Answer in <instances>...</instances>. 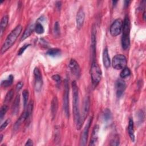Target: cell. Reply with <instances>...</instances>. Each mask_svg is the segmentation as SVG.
<instances>
[{
	"mask_svg": "<svg viewBox=\"0 0 146 146\" xmlns=\"http://www.w3.org/2000/svg\"><path fill=\"white\" fill-rule=\"evenodd\" d=\"M91 55L92 58V61L95 60L96 58V29L93 26L91 31Z\"/></svg>",
	"mask_w": 146,
	"mask_h": 146,
	"instance_id": "8fae6325",
	"label": "cell"
},
{
	"mask_svg": "<svg viewBox=\"0 0 146 146\" xmlns=\"http://www.w3.org/2000/svg\"><path fill=\"white\" fill-rule=\"evenodd\" d=\"M69 68L72 74L76 78H79L81 74V70L78 62L74 59H71L69 62Z\"/></svg>",
	"mask_w": 146,
	"mask_h": 146,
	"instance_id": "30bf717a",
	"label": "cell"
},
{
	"mask_svg": "<svg viewBox=\"0 0 146 146\" xmlns=\"http://www.w3.org/2000/svg\"><path fill=\"white\" fill-rule=\"evenodd\" d=\"M35 30V26L33 24H30V25H29L27 26V27L26 29V30H25L21 40H23L25 39H26V38H27L28 37H29L31 34L33 33V31Z\"/></svg>",
	"mask_w": 146,
	"mask_h": 146,
	"instance_id": "ac0fdd59",
	"label": "cell"
},
{
	"mask_svg": "<svg viewBox=\"0 0 146 146\" xmlns=\"http://www.w3.org/2000/svg\"><path fill=\"white\" fill-rule=\"evenodd\" d=\"M13 96H14V91L13 89H11L6 94L4 99V102L6 103H9L13 98Z\"/></svg>",
	"mask_w": 146,
	"mask_h": 146,
	"instance_id": "4316f807",
	"label": "cell"
},
{
	"mask_svg": "<svg viewBox=\"0 0 146 146\" xmlns=\"http://www.w3.org/2000/svg\"><path fill=\"white\" fill-rule=\"evenodd\" d=\"M112 115L111 110L108 108H106L104 110L103 112V117L105 121H108L112 119Z\"/></svg>",
	"mask_w": 146,
	"mask_h": 146,
	"instance_id": "603a6c76",
	"label": "cell"
},
{
	"mask_svg": "<svg viewBox=\"0 0 146 146\" xmlns=\"http://www.w3.org/2000/svg\"><path fill=\"white\" fill-rule=\"evenodd\" d=\"M54 33L55 35L58 36L60 34V26L58 22H56L54 24Z\"/></svg>",
	"mask_w": 146,
	"mask_h": 146,
	"instance_id": "1f68e13d",
	"label": "cell"
},
{
	"mask_svg": "<svg viewBox=\"0 0 146 146\" xmlns=\"http://www.w3.org/2000/svg\"><path fill=\"white\" fill-rule=\"evenodd\" d=\"M30 46V44H24L22 47H21L20 48V49L18 51V55H21L23 52L24 51H25V50L28 48L29 46Z\"/></svg>",
	"mask_w": 146,
	"mask_h": 146,
	"instance_id": "836d02e7",
	"label": "cell"
},
{
	"mask_svg": "<svg viewBox=\"0 0 146 146\" xmlns=\"http://www.w3.org/2000/svg\"><path fill=\"white\" fill-rule=\"evenodd\" d=\"M29 92L27 90H24L22 91V96H23V106L24 107L26 108V107L27 106L28 100H29Z\"/></svg>",
	"mask_w": 146,
	"mask_h": 146,
	"instance_id": "d4e9b609",
	"label": "cell"
},
{
	"mask_svg": "<svg viewBox=\"0 0 146 146\" xmlns=\"http://www.w3.org/2000/svg\"><path fill=\"white\" fill-rule=\"evenodd\" d=\"M90 75L93 86L94 87H96L101 80L102 72L99 64L96 60L92 61L90 69Z\"/></svg>",
	"mask_w": 146,
	"mask_h": 146,
	"instance_id": "277c9868",
	"label": "cell"
},
{
	"mask_svg": "<svg viewBox=\"0 0 146 146\" xmlns=\"http://www.w3.org/2000/svg\"><path fill=\"white\" fill-rule=\"evenodd\" d=\"M0 137H1V139H0V143H1L2 142V139H3V135H1V136H0Z\"/></svg>",
	"mask_w": 146,
	"mask_h": 146,
	"instance_id": "60d3db41",
	"label": "cell"
},
{
	"mask_svg": "<svg viewBox=\"0 0 146 146\" xmlns=\"http://www.w3.org/2000/svg\"><path fill=\"white\" fill-rule=\"evenodd\" d=\"M22 30V26L21 25H18L10 32V33L7 35L6 39H5L1 47V52L2 54L6 52L13 45V44L15 43L18 37L20 35Z\"/></svg>",
	"mask_w": 146,
	"mask_h": 146,
	"instance_id": "7a4b0ae2",
	"label": "cell"
},
{
	"mask_svg": "<svg viewBox=\"0 0 146 146\" xmlns=\"http://www.w3.org/2000/svg\"><path fill=\"white\" fill-rule=\"evenodd\" d=\"M92 119H93V116H90L84 128V129L81 134L80 138V144H79L80 145L84 146V145H86L87 144L88 133H89V130H90L91 123L92 121Z\"/></svg>",
	"mask_w": 146,
	"mask_h": 146,
	"instance_id": "52a82bcc",
	"label": "cell"
},
{
	"mask_svg": "<svg viewBox=\"0 0 146 146\" xmlns=\"http://www.w3.org/2000/svg\"><path fill=\"white\" fill-rule=\"evenodd\" d=\"M113 67L116 70H122L127 64V59L123 54H117L113 57L112 60Z\"/></svg>",
	"mask_w": 146,
	"mask_h": 146,
	"instance_id": "8992f818",
	"label": "cell"
},
{
	"mask_svg": "<svg viewBox=\"0 0 146 146\" xmlns=\"http://www.w3.org/2000/svg\"><path fill=\"white\" fill-rule=\"evenodd\" d=\"M128 131L129 133V136L130 137L131 140L132 142L135 141V131L133 128V121L132 119H129L128 127Z\"/></svg>",
	"mask_w": 146,
	"mask_h": 146,
	"instance_id": "44dd1931",
	"label": "cell"
},
{
	"mask_svg": "<svg viewBox=\"0 0 146 146\" xmlns=\"http://www.w3.org/2000/svg\"><path fill=\"white\" fill-rule=\"evenodd\" d=\"M123 21L121 19L118 18L115 19L110 27V34L113 36L119 35L122 31Z\"/></svg>",
	"mask_w": 146,
	"mask_h": 146,
	"instance_id": "ba28073f",
	"label": "cell"
},
{
	"mask_svg": "<svg viewBox=\"0 0 146 146\" xmlns=\"http://www.w3.org/2000/svg\"><path fill=\"white\" fill-rule=\"evenodd\" d=\"M103 62L104 66L106 68H108L110 66V58L107 47H106L103 51Z\"/></svg>",
	"mask_w": 146,
	"mask_h": 146,
	"instance_id": "e0dca14e",
	"label": "cell"
},
{
	"mask_svg": "<svg viewBox=\"0 0 146 146\" xmlns=\"http://www.w3.org/2000/svg\"><path fill=\"white\" fill-rule=\"evenodd\" d=\"M56 6L58 10H60V9L61 7V2H60V1L57 2L56 3Z\"/></svg>",
	"mask_w": 146,
	"mask_h": 146,
	"instance_id": "74e56055",
	"label": "cell"
},
{
	"mask_svg": "<svg viewBox=\"0 0 146 146\" xmlns=\"http://www.w3.org/2000/svg\"><path fill=\"white\" fill-rule=\"evenodd\" d=\"M85 19V13L83 9H80L77 12L76 17V27L78 29H80L84 23Z\"/></svg>",
	"mask_w": 146,
	"mask_h": 146,
	"instance_id": "4fadbf2b",
	"label": "cell"
},
{
	"mask_svg": "<svg viewBox=\"0 0 146 146\" xmlns=\"http://www.w3.org/2000/svg\"><path fill=\"white\" fill-rule=\"evenodd\" d=\"M58 108V100L56 96H54L51 103V113L52 120L55 118Z\"/></svg>",
	"mask_w": 146,
	"mask_h": 146,
	"instance_id": "2e32d148",
	"label": "cell"
},
{
	"mask_svg": "<svg viewBox=\"0 0 146 146\" xmlns=\"http://www.w3.org/2000/svg\"><path fill=\"white\" fill-rule=\"evenodd\" d=\"M60 53H61L60 50L59 48H52L48 50L47 51V54L48 55L53 56V57L59 55L60 54Z\"/></svg>",
	"mask_w": 146,
	"mask_h": 146,
	"instance_id": "cb8c5ba5",
	"label": "cell"
},
{
	"mask_svg": "<svg viewBox=\"0 0 146 146\" xmlns=\"http://www.w3.org/2000/svg\"><path fill=\"white\" fill-rule=\"evenodd\" d=\"M90 99L88 96H86L84 99V105H83V115L82 116V120L84 123L88 112L90 111Z\"/></svg>",
	"mask_w": 146,
	"mask_h": 146,
	"instance_id": "5bb4252c",
	"label": "cell"
},
{
	"mask_svg": "<svg viewBox=\"0 0 146 146\" xmlns=\"http://www.w3.org/2000/svg\"><path fill=\"white\" fill-rule=\"evenodd\" d=\"M63 107L65 115L67 117L70 115L69 110V84L68 80L66 79L64 80V92L63 96Z\"/></svg>",
	"mask_w": 146,
	"mask_h": 146,
	"instance_id": "5b68a950",
	"label": "cell"
},
{
	"mask_svg": "<svg viewBox=\"0 0 146 146\" xmlns=\"http://www.w3.org/2000/svg\"><path fill=\"white\" fill-rule=\"evenodd\" d=\"M52 79L56 82V83L57 85L59 86L61 83V78L60 76L58 74H55L52 76Z\"/></svg>",
	"mask_w": 146,
	"mask_h": 146,
	"instance_id": "d6a6232c",
	"label": "cell"
},
{
	"mask_svg": "<svg viewBox=\"0 0 146 146\" xmlns=\"http://www.w3.org/2000/svg\"><path fill=\"white\" fill-rule=\"evenodd\" d=\"M20 103V96L19 95H17L15 98L12 106V113L13 115H16L19 111Z\"/></svg>",
	"mask_w": 146,
	"mask_h": 146,
	"instance_id": "ffe728a7",
	"label": "cell"
},
{
	"mask_svg": "<svg viewBox=\"0 0 146 146\" xmlns=\"http://www.w3.org/2000/svg\"><path fill=\"white\" fill-rule=\"evenodd\" d=\"M115 88L116 96L117 98H120L123 94L126 88L125 82L121 79H118L115 83Z\"/></svg>",
	"mask_w": 146,
	"mask_h": 146,
	"instance_id": "7c38bea8",
	"label": "cell"
},
{
	"mask_svg": "<svg viewBox=\"0 0 146 146\" xmlns=\"http://www.w3.org/2000/svg\"><path fill=\"white\" fill-rule=\"evenodd\" d=\"M9 17L7 15H5L1 20V26H0V35L2 36L3 33L8 25Z\"/></svg>",
	"mask_w": 146,
	"mask_h": 146,
	"instance_id": "d6986e66",
	"label": "cell"
},
{
	"mask_svg": "<svg viewBox=\"0 0 146 146\" xmlns=\"http://www.w3.org/2000/svg\"><path fill=\"white\" fill-rule=\"evenodd\" d=\"M72 104H73V115L74 117V121L75 123L76 129H81L83 121L82 119V116L79 110V90L76 82L74 80L72 82Z\"/></svg>",
	"mask_w": 146,
	"mask_h": 146,
	"instance_id": "6da1fadb",
	"label": "cell"
},
{
	"mask_svg": "<svg viewBox=\"0 0 146 146\" xmlns=\"http://www.w3.org/2000/svg\"><path fill=\"white\" fill-rule=\"evenodd\" d=\"M117 1H112V3H113V5H115V3H117Z\"/></svg>",
	"mask_w": 146,
	"mask_h": 146,
	"instance_id": "b9f144b4",
	"label": "cell"
},
{
	"mask_svg": "<svg viewBox=\"0 0 146 146\" xmlns=\"http://www.w3.org/2000/svg\"><path fill=\"white\" fill-rule=\"evenodd\" d=\"M143 19L144 20H145V10L143 12Z\"/></svg>",
	"mask_w": 146,
	"mask_h": 146,
	"instance_id": "ab89813d",
	"label": "cell"
},
{
	"mask_svg": "<svg viewBox=\"0 0 146 146\" xmlns=\"http://www.w3.org/2000/svg\"><path fill=\"white\" fill-rule=\"evenodd\" d=\"M23 83L22 82H18L17 84V85H16V90H17V91H19L20 90H21L22 87H23Z\"/></svg>",
	"mask_w": 146,
	"mask_h": 146,
	"instance_id": "d590c367",
	"label": "cell"
},
{
	"mask_svg": "<svg viewBox=\"0 0 146 146\" xmlns=\"http://www.w3.org/2000/svg\"><path fill=\"white\" fill-rule=\"evenodd\" d=\"M13 80H14V76L13 75H10L7 79H6V80H2L1 82V85L2 87H7L10 86H11L13 82Z\"/></svg>",
	"mask_w": 146,
	"mask_h": 146,
	"instance_id": "7402d4cb",
	"label": "cell"
},
{
	"mask_svg": "<svg viewBox=\"0 0 146 146\" xmlns=\"http://www.w3.org/2000/svg\"><path fill=\"white\" fill-rule=\"evenodd\" d=\"M124 2H125V6H127L128 5V4L129 3L130 1H125Z\"/></svg>",
	"mask_w": 146,
	"mask_h": 146,
	"instance_id": "f35d334b",
	"label": "cell"
},
{
	"mask_svg": "<svg viewBox=\"0 0 146 146\" xmlns=\"http://www.w3.org/2000/svg\"><path fill=\"white\" fill-rule=\"evenodd\" d=\"M26 146H33V145H34V144H33V140H31V139H29L27 140V141H26V144H25Z\"/></svg>",
	"mask_w": 146,
	"mask_h": 146,
	"instance_id": "8d00e7d4",
	"label": "cell"
},
{
	"mask_svg": "<svg viewBox=\"0 0 146 146\" xmlns=\"http://www.w3.org/2000/svg\"><path fill=\"white\" fill-rule=\"evenodd\" d=\"M60 127L59 126H56L55 127L54 131V142H59L60 141Z\"/></svg>",
	"mask_w": 146,
	"mask_h": 146,
	"instance_id": "83f0119b",
	"label": "cell"
},
{
	"mask_svg": "<svg viewBox=\"0 0 146 146\" xmlns=\"http://www.w3.org/2000/svg\"><path fill=\"white\" fill-rule=\"evenodd\" d=\"M120 144V139L118 136H115V137L111 140V145H119Z\"/></svg>",
	"mask_w": 146,
	"mask_h": 146,
	"instance_id": "4dcf8cb0",
	"label": "cell"
},
{
	"mask_svg": "<svg viewBox=\"0 0 146 146\" xmlns=\"http://www.w3.org/2000/svg\"><path fill=\"white\" fill-rule=\"evenodd\" d=\"M33 72L34 76V88L36 92H39L40 91L43 85L42 74L38 67H35L34 68Z\"/></svg>",
	"mask_w": 146,
	"mask_h": 146,
	"instance_id": "9c48e42d",
	"label": "cell"
},
{
	"mask_svg": "<svg viewBox=\"0 0 146 146\" xmlns=\"http://www.w3.org/2000/svg\"><path fill=\"white\" fill-rule=\"evenodd\" d=\"M10 121H11V120H10V119H6V120L1 124V127H0V131H2L9 125V124L10 123Z\"/></svg>",
	"mask_w": 146,
	"mask_h": 146,
	"instance_id": "e575fe53",
	"label": "cell"
},
{
	"mask_svg": "<svg viewBox=\"0 0 146 146\" xmlns=\"http://www.w3.org/2000/svg\"><path fill=\"white\" fill-rule=\"evenodd\" d=\"M8 110V106L6 104L3 105L1 108V110H0V119H1V121L2 120L3 117L5 116V114L6 113L7 111Z\"/></svg>",
	"mask_w": 146,
	"mask_h": 146,
	"instance_id": "f546056e",
	"label": "cell"
},
{
	"mask_svg": "<svg viewBox=\"0 0 146 146\" xmlns=\"http://www.w3.org/2000/svg\"><path fill=\"white\" fill-rule=\"evenodd\" d=\"M36 33L38 34H42L44 33V29L43 25L40 23H36L35 26V30Z\"/></svg>",
	"mask_w": 146,
	"mask_h": 146,
	"instance_id": "f1b7e54d",
	"label": "cell"
},
{
	"mask_svg": "<svg viewBox=\"0 0 146 146\" xmlns=\"http://www.w3.org/2000/svg\"><path fill=\"white\" fill-rule=\"evenodd\" d=\"M130 20L129 17L126 15L123 22L121 46L124 50H127L130 45Z\"/></svg>",
	"mask_w": 146,
	"mask_h": 146,
	"instance_id": "3957f363",
	"label": "cell"
},
{
	"mask_svg": "<svg viewBox=\"0 0 146 146\" xmlns=\"http://www.w3.org/2000/svg\"><path fill=\"white\" fill-rule=\"evenodd\" d=\"M99 130V125H95L92 129V132L91 135V138L90 140V142L89 143V145H95L96 142L98 141V133Z\"/></svg>",
	"mask_w": 146,
	"mask_h": 146,
	"instance_id": "9a60e30c",
	"label": "cell"
},
{
	"mask_svg": "<svg viewBox=\"0 0 146 146\" xmlns=\"http://www.w3.org/2000/svg\"><path fill=\"white\" fill-rule=\"evenodd\" d=\"M131 70L128 67H125V68H124L123 69H122V71H121L120 74V76L121 78H126L127 77H128L129 76H130L131 75Z\"/></svg>",
	"mask_w": 146,
	"mask_h": 146,
	"instance_id": "484cf974",
	"label": "cell"
}]
</instances>
